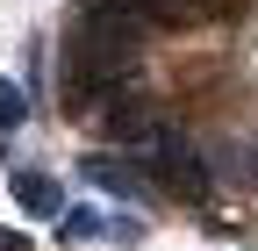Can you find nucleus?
Wrapping results in <instances>:
<instances>
[{"instance_id":"obj_2","label":"nucleus","mask_w":258,"mask_h":251,"mask_svg":"<svg viewBox=\"0 0 258 251\" xmlns=\"http://www.w3.org/2000/svg\"><path fill=\"white\" fill-rule=\"evenodd\" d=\"M8 194H15L22 215H36V223H57V215H64V186H57L43 165H22V172L8 179Z\"/></svg>"},{"instance_id":"obj_3","label":"nucleus","mask_w":258,"mask_h":251,"mask_svg":"<svg viewBox=\"0 0 258 251\" xmlns=\"http://www.w3.org/2000/svg\"><path fill=\"white\" fill-rule=\"evenodd\" d=\"M101 237H108V215H101V208H64V215H57V244L79 251V244H101Z\"/></svg>"},{"instance_id":"obj_1","label":"nucleus","mask_w":258,"mask_h":251,"mask_svg":"<svg viewBox=\"0 0 258 251\" xmlns=\"http://www.w3.org/2000/svg\"><path fill=\"white\" fill-rule=\"evenodd\" d=\"M79 179H86V186H101V194H115V201L151 194L144 158H108V151H86V158H79Z\"/></svg>"},{"instance_id":"obj_4","label":"nucleus","mask_w":258,"mask_h":251,"mask_svg":"<svg viewBox=\"0 0 258 251\" xmlns=\"http://www.w3.org/2000/svg\"><path fill=\"white\" fill-rule=\"evenodd\" d=\"M22 115H29V93L15 79H0V130H22Z\"/></svg>"},{"instance_id":"obj_5","label":"nucleus","mask_w":258,"mask_h":251,"mask_svg":"<svg viewBox=\"0 0 258 251\" xmlns=\"http://www.w3.org/2000/svg\"><path fill=\"white\" fill-rule=\"evenodd\" d=\"M0 251H29V230H0Z\"/></svg>"}]
</instances>
